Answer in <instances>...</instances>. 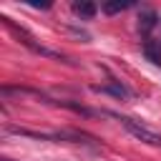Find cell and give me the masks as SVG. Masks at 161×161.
Returning a JSON list of instances; mask_svg holds the SVG:
<instances>
[{
    "instance_id": "6da1fadb",
    "label": "cell",
    "mask_w": 161,
    "mask_h": 161,
    "mask_svg": "<svg viewBox=\"0 0 161 161\" xmlns=\"http://www.w3.org/2000/svg\"><path fill=\"white\" fill-rule=\"evenodd\" d=\"M111 116H116V113H111ZM116 118L121 121V126H123L133 138H138V141H143V143H148V146H158V148H161V133L151 131L148 126H143V123H138V121H133V118H128V116H116Z\"/></svg>"
},
{
    "instance_id": "7a4b0ae2",
    "label": "cell",
    "mask_w": 161,
    "mask_h": 161,
    "mask_svg": "<svg viewBox=\"0 0 161 161\" xmlns=\"http://www.w3.org/2000/svg\"><path fill=\"white\" fill-rule=\"evenodd\" d=\"M5 25H8V28H10V33H13V35H18V38H20V43H25V45H28L33 53H40V55H48V58H60V60H63V55H60V53H55V50H48V48L38 45V43H35V40H33V38H30V35L23 30V28L13 25L10 20H5Z\"/></svg>"
},
{
    "instance_id": "3957f363",
    "label": "cell",
    "mask_w": 161,
    "mask_h": 161,
    "mask_svg": "<svg viewBox=\"0 0 161 161\" xmlns=\"http://www.w3.org/2000/svg\"><path fill=\"white\" fill-rule=\"evenodd\" d=\"M93 91H98V93H108V96H113V98H118V101L131 98V91H128L121 80H111V83H106V86H96Z\"/></svg>"
},
{
    "instance_id": "277c9868",
    "label": "cell",
    "mask_w": 161,
    "mask_h": 161,
    "mask_svg": "<svg viewBox=\"0 0 161 161\" xmlns=\"http://www.w3.org/2000/svg\"><path fill=\"white\" fill-rule=\"evenodd\" d=\"M156 23H158V15H156V10L146 8V10H141V13H138V30H141L143 35H148V33L156 28Z\"/></svg>"
},
{
    "instance_id": "5b68a950",
    "label": "cell",
    "mask_w": 161,
    "mask_h": 161,
    "mask_svg": "<svg viewBox=\"0 0 161 161\" xmlns=\"http://www.w3.org/2000/svg\"><path fill=\"white\" fill-rule=\"evenodd\" d=\"M141 53H143V55H146V60H151L153 65H161V43H156V40L146 38V40H143V45H141Z\"/></svg>"
},
{
    "instance_id": "8992f818",
    "label": "cell",
    "mask_w": 161,
    "mask_h": 161,
    "mask_svg": "<svg viewBox=\"0 0 161 161\" xmlns=\"http://www.w3.org/2000/svg\"><path fill=\"white\" fill-rule=\"evenodd\" d=\"M73 13H75L80 20H91V18L98 13V8H96L93 3H73Z\"/></svg>"
},
{
    "instance_id": "52a82bcc",
    "label": "cell",
    "mask_w": 161,
    "mask_h": 161,
    "mask_svg": "<svg viewBox=\"0 0 161 161\" xmlns=\"http://www.w3.org/2000/svg\"><path fill=\"white\" fill-rule=\"evenodd\" d=\"M131 5H133V0H113V3H103V13H106V15H116V13H121V10L131 8Z\"/></svg>"
}]
</instances>
